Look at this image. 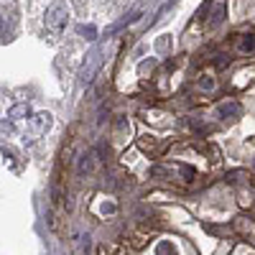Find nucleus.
<instances>
[{
    "instance_id": "1",
    "label": "nucleus",
    "mask_w": 255,
    "mask_h": 255,
    "mask_svg": "<svg viewBox=\"0 0 255 255\" xmlns=\"http://www.w3.org/2000/svg\"><path fill=\"white\" fill-rule=\"evenodd\" d=\"M67 20H69V10H67V5H64L61 0H56V3H51L49 10H46L44 26H46V31H49L51 36H59L64 28H67Z\"/></svg>"
},
{
    "instance_id": "2",
    "label": "nucleus",
    "mask_w": 255,
    "mask_h": 255,
    "mask_svg": "<svg viewBox=\"0 0 255 255\" xmlns=\"http://www.w3.org/2000/svg\"><path fill=\"white\" fill-rule=\"evenodd\" d=\"M153 176H168L171 181H189L191 179V168L186 166H179V163H161V166H153Z\"/></svg>"
},
{
    "instance_id": "3",
    "label": "nucleus",
    "mask_w": 255,
    "mask_h": 255,
    "mask_svg": "<svg viewBox=\"0 0 255 255\" xmlns=\"http://www.w3.org/2000/svg\"><path fill=\"white\" fill-rule=\"evenodd\" d=\"M217 113H220V118H225V120H235V118H240V113H243V108H240V102H235V100H227V102H222L220 108H217Z\"/></svg>"
},
{
    "instance_id": "4",
    "label": "nucleus",
    "mask_w": 255,
    "mask_h": 255,
    "mask_svg": "<svg viewBox=\"0 0 255 255\" xmlns=\"http://www.w3.org/2000/svg\"><path fill=\"white\" fill-rule=\"evenodd\" d=\"M33 135H41V133H46L49 128H51V115L49 113H38V115H33Z\"/></svg>"
},
{
    "instance_id": "5",
    "label": "nucleus",
    "mask_w": 255,
    "mask_h": 255,
    "mask_svg": "<svg viewBox=\"0 0 255 255\" xmlns=\"http://www.w3.org/2000/svg\"><path fill=\"white\" fill-rule=\"evenodd\" d=\"M240 51H245V54L255 51V31H248V33L243 36V41H240Z\"/></svg>"
},
{
    "instance_id": "6",
    "label": "nucleus",
    "mask_w": 255,
    "mask_h": 255,
    "mask_svg": "<svg viewBox=\"0 0 255 255\" xmlns=\"http://www.w3.org/2000/svg\"><path fill=\"white\" fill-rule=\"evenodd\" d=\"M100 253H102V255H125V248L118 245V243H108V245L100 248Z\"/></svg>"
},
{
    "instance_id": "7",
    "label": "nucleus",
    "mask_w": 255,
    "mask_h": 255,
    "mask_svg": "<svg viewBox=\"0 0 255 255\" xmlns=\"http://www.w3.org/2000/svg\"><path fill=\"white\" fill-rule=\"evenodd\" d=\"M95 153H87V156H82V163H79V174H90L92 168H95Z\"/></svg>"
},
{
    "instance_id": "8",
    "label": "nucleus",
    "mask_w": 255,
    "mask_h": 255,
    "mask_svg": "<svg viewBox=\"0 0 255 255\" xmlns=\"http://www.w3.org/2000/svg\"><path fill=\"white\" fill-rule=\"evenodd\" d=\"M197 84H199V90H204V92H212V90H215V79H212L209 74H202Z\"/></svg>"
},
{
    "instance_id": "9",
    "label": "nucleus",
    "mask_w": 255,
    "mask_h": 255,
    "mask_svg": "<svg viewBox=\"0 0 255 255\" xmlns=\"http://www.w3.org/2000/svg\"><path fill=\"white\" fill-rule=\"evenodd\" d=\"M156 253H158V255H176V248H174L171 243H158Z\"/></svg>"
},
{
    "instance_id": "10",
    "label": "nucleus",
    "mask_w": 255,
    "mask_h": 255,
    "mask_svg": "<svg viewBox=\"0 0 255 255\" xmlns=\"http://www.w3.org/2000/svg\"><path fill=\"white\" fill-rule=\"evenodd\" d=\"M20 115H28V105H15L10 110V118H20Z\"/></svg>"
},
{
    "instance_id": "11",
    "label": "nucleus",
    "mask_w": 255,
    "mask_h": 255,
    "mask_svg": "<svg viewBox=\"0 0 255 255\" xmlns=\"http://www.w3.org/2000/svg\"><path fill=\"white\" fill-rule=\"evenodd\" d=\"M143 245H145V235H135V238H133V248H135V250H140Z\"/></svg>"
}]
</instances>
